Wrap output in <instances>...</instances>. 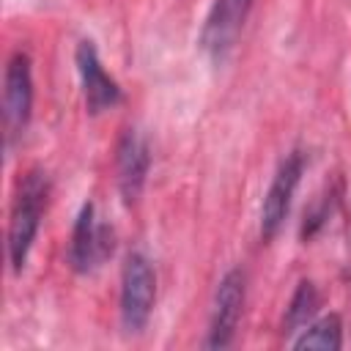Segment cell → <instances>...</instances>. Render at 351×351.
Here are the masks:
<instances>
[{
	"instance_id": "8992f818",
	"label": "cell",
	"mask_w": 351,
	"mask_h": 351,
	"mask_svg": "<svg viewBox=\"0 0 351 351\" xmlns=\"http://www.w3.org/2000/svg\"><path fill=\"white\" fill-rule=\"evenodd\" d=\"M302 170H304V159L299 151L285 156V162L277 167L274 178L269 184V192L263 197V206H261V236L263 239H274L277 230L282 228L288 208H291V200H293V192L299 186Z\"/></svg>"
},
{
	"instance_id": "5b68a950",
	"label": "cell",
	"mask_w": 351,
	"mask_h": 351,
	"mask_svg": "<svg viewBox=\"0 0 351 351\" xmlns=\"http://www.w3.org/2000/svg\"><path fill=\"white\" fill-rule=\"evenodd\" d=\"M241 307H244V271L230 269L217 285L206 348H225L233 343V335H236V326L241 318Z\"/></svg>"
},
{
	"instance_id": "52a82bcc",
	"label": "cell",
	"mask_w": 351,
	"mask_h": 351,
	"mask_svg": "<svg viewBox=\"0 0 351 351\" xmlns=\"http://www.w3.org/2000/svg\"><path fill=\"white\" fill-rule=\"evenodd\" d=\"M250 8H252V0H217L211 5L206 25L200 30V47L214 60H222L233 49Z\"/></svg>"
},
{
	"instance_id": "9c48e42d",
	"label": "cell",
	"mask_w": 351,
	"mask_h": 351,
	"mask_svg": "<svg viewBox=\"0 0 351 351\" xmlns=\"http://www.w3.org/2000/svg\"><path fill=\"white\" fill-rule=\"evenodd\" d=\"M74 60H77V71H80V80H82V96H85L88 112L90 115H99V112L115 107L121 101V88L104 71L96 47L90 41H80Z\"/></svg>"
},
{
	"instance_id": "277c9868",
	"label": "cell",
	"mask_w": 351,
	"mask_h": 351,
	"mask_svg": "<svg viewBox=\"0 0 351 351\" xmlns=\"http://www.w3.org/2000/svg\"><path fill=\"white\" fill-rule=\"evenodd\" d=\"M112 252V230L96 219V206L85 203L77 214L71 244H69V266L77 274H88Z\"/></svg>"
},
{
	"instance_id": "3957f363",
	"label": "cell",
	"mask_w": 351,
	"mask_h": 351,
	"mask_svg": "<svg viewBox=\"0 0 351 351\" xmlns=\"http://www.w3.org/2000/svg\"><path fill=\"white\" fill-rule=\"evenodd\" d=\"M33 110V69L30 58L25 52H14L5 66L3 80V126H5V143L11 145L16 137H22Z\"/></svg>"
},
{
	"instance_id": "30bf717a",
	"label": "cell",
	"mask_w": 351,
	"mask_h": 351,
	"mask_svg": "<svg viewBox=\"0 0 351 351\" xmlns=\"http://www.w3.org/2000/svg\"><path fill=\"white\" fill-rule=\"evenodd\" d=\"M343 346V324L340 315L329 313L302 329V335L293 340V348H324V351H337Z\"/></svg>"
},
{
	"instance_id": "7a4b0ae2",
	"label": "cell",
	"mask_w": 351,
	"mask_h": 351,
	"mask_svg": "<svg viewBox=\"0 0 351 351\" xmlns=\"http://www.w3.org/2000/svg\"><path fill=\"white\" fill-rule=\"evenodd\" d=\"M156 274L143 252H129L121 271V324L129 335L140 332L154 310Z\"/></svg>"
},
{
	"instance_id": "8fae6325",
	"label": "cell",
	"mask_w": 351,
	"mask_h": 351,
	"mask_svg": "<svg viewBox=\"0 0 351 351\" xmlns=\"http://www.w3.org/2000/svg\"><path fill=\"white\" fill-rule=\"evenodd\" d=\"M315 310H318V291L310 280H302L285 313V332H302L307 324H313Z\"/></svg>"
},
{
	"instance_id": "ba28073f",
	"label": "cell",
	"mask_w": 351,
	"mask_h": 351,
	"mask_svg": "<svg viewBox=\"0 0 351 351\" xmlns=\"http://www.w3.org/2000/svg\"><path fill=\"white\" fill-rule=\"evenodd\" d=\"M151 167V151L148 140L137 129H126L115 148V173H118V189L121 197L132 206L143 195L145 176Z\"/></svg>"
},
{
	"instance_id": "6da1fadb",
	"label": "cell",
	"mask_w": 351,
	"mask_h": 351,
	"mask_svg": "<svg viewBox=\"0 0 351 351\" xmlns=\"http://www.w3.org/2000/svg\"><path fill=\"white\" fill-rule=\"evenodd\" d=\"M49 197V178L41 170H30L16 184L11 219H8V261L14 271H22L33 247V239L38 233L44 208Z\"/></svg>"
}]
</instances>
